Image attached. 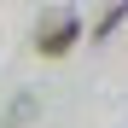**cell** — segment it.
I'll use <instances>...</instances> for the list:
<instances>
[{
	"mask_svg": "<svg viewBox=\"0 0 128 128\" xmlns=\"http://www.w3.org/2000/svg\"><path fill=\"white\" fill-rule=\"evenodd\" d=\"M76 41H82V18H76L70 6H58V12H47V18L35 24V52H41V58H64Z\"/></svg>",
	"mask_w": 128,
	"mask_h": 128,
	"instance_id": "6da1fadb",
	"label": "cell"
},
{
	"mask_svg": "<svg viewBox=\"0 0 128 128\" xmlns=\"http://www.w3.org/2000/svg\"><path fill=\"white\" fill-rule=\"evenodd\" d=\"M122 18H128V0H111V6H105V18L93 24V41H105V35H111V29L122 24Z\"/></svg>",
	"mask_w": 128,
	"mask_h": 128,
	"instance_id": "7a4b0ae2",
	"label": "cell"
},
{
	"mask_svg": "<svg viewBox=\"0 0 128 128\" xmlns=\"http://www.w3.org/2000/svg\"><path fill=\"white\" fill-rule=\"evenodd\" d=\"M29 116H35V93H18V99H12V111H6V128H24Z\"/></svg>",
	"mask_w": 128,
	"mask_h": 128,
	"instance_id": "3957f363",
	"label": "cell"
}]
</instances>
